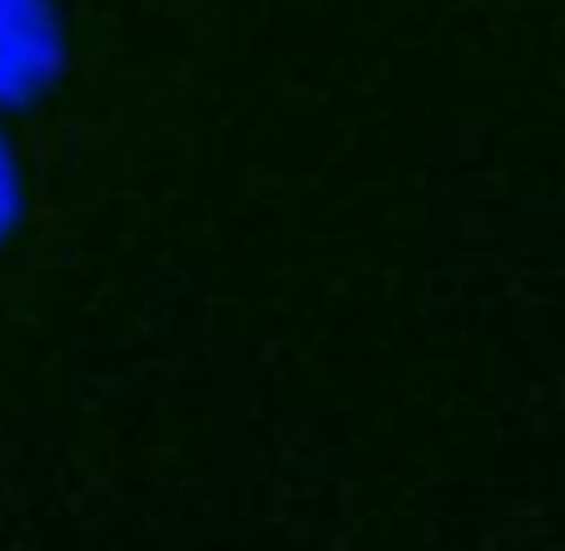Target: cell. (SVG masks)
Here are the masks:
<instances>
[{
	"instance_id": "obj_1",
	"label": "cell",
	"mask_w": 565,
	"mask_h": 551,
	"mask_svg": "<svg viewBox=\"0 0 565 551\" xmlns=\"http://www.w3.org/2000/svg\"><path fill=\"white\" fill-rule=\"evenodd\" d=\"M65 70L55 0H0V109L40 99Z\"/></svg>"
},
{
	"instance_id": "obj_2",
	"label": "cell",
	"mask_w": 565,
	"mask_h": 551,
	"mask_svg": "<svg viewBox=\"0 0 565 551\" xmlns=\"http://www.w3.org/2000/svg\"><path fill=\"white\" fill-rule=\"evenodd\" d=\"M20 209H25V179H20L15 145H10V135L0 129V244L15 234Z\"/></svg>"
}]
</instances>
